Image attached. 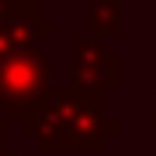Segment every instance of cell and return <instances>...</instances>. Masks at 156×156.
Listing matches in <instances>:
<instances>
[{"label": "cell", "instance_id": "6", "mask_svg": "<svg viewBox=\"0 0 156 156\" xmlns=\"http://www.w3.org/2000/svg\"><path fill=\"white\" fill-rule=\"evenodd\" d=\"M15 15H33V7L26 0H0V22L4 18H15Z\"/></svg>", "mask_w": 156, "mask_h": 156}, {"label": "cell", "instance_id": "3", "mask_svg": "<svg viewBox=\"0 0 156 156\" xmlns=\"http://www.w3.org/2000/svg\"><path fill=\"white\" fill-rule=\"evenodd\" d=\"M69 51H73V83L91 87V91H105L120 83V55L109 51L98 37L91 33L73 37Z\"/></svg>", "mask_w": 156, "mask_h": 156}, {"label": "cell", "instance_id": "7", "mask_svg": "<svg viewBox=\"0 0 156 156\" xmlns=\"http://www.w3.org/2000/svg\"><path fill=\"white\" fill-rule=\"evenodd\" d=\"M26 4H29L33 11H40V4H51V0H26Z\"/></svg>", "mask_w": 156, "mask_h": 156}, {"label": "cell", "instance_id": "8", "mask_svg": "<svg viewBox=\"0 0 156 156\" xmlns=\"http://www.w3.org/2000/svg\"><path fill=\"white\" fill-rule=\"evenodd\" d=\"M153 131H156V91H153Z\"/></svg>", "mask_w": 156, "mask_h": 156}, {"label": "cell", "instance_id": "4", "mask_svg": "<svg viewBox=\"0 0 156 156\" xmlns=\"http://www.w3.org/2000/svg\"><path fill=\"white\" fill-rule=\"evenodd\" d=\"M44 37H55V22H51V18H40V11L4 18V22H0V62L15 58V55H22V51L40 47Z\"/></svg>", "mask_w": 156, "mask_h": 156}, {"label": "cell", "instance_id": "9", "mask_svg": "<svg viewBox=\"0 0 156 156\" xmlns=\"http://www.w3.org/2000/svg\"><path fill=\"white\" fill-rule=\"evenodd\" d=\"M0 149H4V116H0Z\"/></svg>", "mask_w": 156, "mask_h": 156}, {"label": "cell", "instance_id": "1", "mask_svg": "<svg viewBox=\"0 0 156 156\" xmlns=\"http://www.w3.org/2000/svg\"><path fill=\"white\" fill-rule=\"evenodd\" d=\"M102 94L105 91H91L80 83L55 87L51 102L18 127L44 153H102L105 142L123 131L120 120L105 113Z\"/></svg>", "mask_w": 156, "mask_h": 156}, {"label": "cell", "instance_id": "5", "mask_svg": "<svg viewBox=\"0 0 156 156\" xmlns=\"http://www.w3.org/2000/svg\"><path fill=\"white\" fill-rule=\"evenodd\" d=\"M87 33L98 40L120 37V0H87Z\"/></svg>", "mask_w": 156, "mask_h": 156}, {"label": "cell", "instance_id": "2", "mask_svg": "<svg viewBox=\"0 0 156 156\" xmlns=\"http://www.w3.org/2000/svg\"><path fill=\"white\" fill-rule=\"evenodd\" d=\"M51 73H55V62L40 47L0 62V116H15L18 123L33 120L55 94Z\"/></svg>", "mask_w": 156, "mask_h": 156}, {"label": "cell", "instance_id": "10", "mask_svg": "<svg viewBox=\"0 0 156 156\" xmlns=\"http://www.w3.org/2000/svg\"><path fill=\"white\" fill-rule=\"evenodd\" d=\"M0 156H15V149H7V145H4V149H0Z\"/></svg>", "mask_w": 156, "mask_h": 156}]
</instances>
